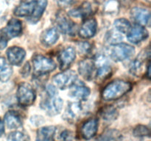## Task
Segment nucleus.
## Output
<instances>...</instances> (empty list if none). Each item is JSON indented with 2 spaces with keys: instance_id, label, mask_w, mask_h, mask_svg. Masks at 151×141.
Wrapping results in <instances>:
<instances>
[{
  "instance_id": "obj_35",
  "label": "nucleus",
  "mask_w": 151,
  "mask_h": 141,
  "mask_svg": "<svg viewBox=\"0 0 151 141\" xmlns=\"http://www.w3.org/2000/svg\"><path fill=\"white\" fill-rule=\"evenodd\" d=\"M78 48H79V51L81 52V54H87L89 51L90 45L88 43H82L78 46Z\"/></svg>"
},
{
  "instance_id": "obj_18",
  "label": "nucleus",
  "mask_w": 151,
  "mask_h": 141,
  "mask_svg": "<svg viewBox=\"0 0 151 141\" xmlns=\"http://www.w3.org/2000/svg\"><path fill=\"white\" fill-rule=\"evenodd\" d=\"M94 12L93 5L88 1H85L77 8L71 10L69 15L75 18H86L91 16Z\"/></svg>"
},
{
  "instance_id": "obj_23",
  "label": "nucleus",
  "mask_w": 151,
  "mask_h": 141,
  "mask_svg": "<svg viewBox=\"0 0 151 141\" xmlns=\"http://www.w3.org/2000/svg\"><path fill=\"white\" fill-rule=\"evenodd\" d=\"M122 135L116 129H108L94 141H121Z\"/></svg>"
},
{
  "instance_id": "obj_30",
  "label": "nucleus",
  "mask_w": 151,
  "mask_h": 141,
  "mask_svg": "<svg viewBox=\"0 0 151 141\" xmlns=\"http://www.w3.org/2000/svg\"><path fill=\"white\" fill-rule=\"evenodd\" d=\"M7 141H27V136L23 132L15 131L9 134Z\"/></svg>"
},
{
  "instance_id": "obj_40",
  "label": "nucleus",
  "mask_w": 151,
  "mask_h": 141,
  "mask_svg": "<svg viewBox=\"0 0 151 141\" xmlns=\"http://www.w3.org/2000/svg\"><path fill=\"white\" fill-rule=\"evenodd\" d=\"M150 64L148 65V67H147V76L150 78Z\"/></svg>"
},
{
  "instance_id": "obj_36",
  "label": "nucleus",
  "mask_w": 151,
  "mask_h": 141,
  "mask_svg": "<svg viewBox=\"0 0 151 141\" xmlns=\"http://www.w3.org/2000/svg\"><path fill=\"white\" fill-rule=\"evenodd\" d=\"M47 93L48 94L49 97H54L56 96V95L58 93V91L56 90L55 87L52 85H50L47 88Z\"/></svg>"
},
{
  "instance_id": "obj_8",
  "label": "nucleus",
  "mask_w": 151,
  "mask_h": 141,
  "mask_svg": "<svg viewBox=\"0 0 151 141\" xmlns=\"http://www.w3.org/2000/svg\"><path fill=\"white\" fill-rule=\"evenodd\" d=\"M76 57V52L73 47H66L59 54L58 61L60 68L62 70H66L69 68Z\"/></svg>"
},
{
  "instance_id": "obj_12",
  "label": "nucleus",
  "mask_w": 151,
  "mask_h": 141,
  "mask_svg": "<svg viewBox=\"0 0 151 141\" xmlns=\"http://www.w3.org/2000/svg\"><path fill=\"white\" fill-rule=\"evenodd\" d=\"M131 17L137 24L140 26L148 25L150 20V13L149 10L142 7H134L131 10Z\"/></svg>"
},
{
  "instance_id": "obj_37",
  "label": "nucleus",
  "mask_w": 151,
  "mask_h": 141,
  "mask_svg": "<svg viewBox=\"0 0 151 141\" xmlns=\"http://www.w3.org/2000/svg\"><path fill=\"white\" fill-rule=\"evenodd\" d=\"M75 0H58V2L62 6H68L73 3Z\"/></svg>"
},
{
  "instance_id": "obj_34",
  "label": "nucleus",
  "mask_w": 151,
  "mask_h": 141,
  "mask_svg": "<svg viewBox=\"0 0 151 141\" xmlns=\"http://www.w3.org/2000/svg\"><path fill=\"white\" fill-rule=\"evenodd\" d=\"M142 68V61L140 60H135L131 63L130 66V71L134 75L139 74Z\"/></svg>"
},
{
  "instance_id": "obj_27",
  "label": "nucleus",
  "mask_w": 151,
  "mask_h": 141,
  "mask_svg": "<svg viewBox=\"0 0 151 141\" xmlns=\"http://www.w3.org/2000/svg\"><path fill=\"white\" fill-rule=\"evenodd\" d=\"M101 116L103 120L106 121H112L116 119L118 116V112L115 107L112 106H108L103 109L101 112Z\"/></svg>"
},
{
  "instance_id": "obj_11",
  "label": "nucleus",
  "mask_w": 151,
  "mask_h": 141,
  "mask_svg": "<svg viewBox=\"0 0 151 141\" xmlns=\"http://www.w3.org/2000/svg\"><path fill=\"white\" fill-rule=\"evenodd\" d=\"M97 24L94 19H86L81 25L79 29V35L84 39L91 38L95 35L97 32Z\"/></svg>"
},
{
  "instance_id": "obj_33",
  "label": "nucleus",
  "mask_w": 151,
  "mask_h": 141,
  "mask_svg": "<svg viewBox=\"0 0 151 141\" xmlns=\"http://www.w3.org/2000/svg\"><path fill=\"white\" fill-rule=\"evenodd\" d=\"M60 141H76L75 135L73 132L65 129L59 135Z\"/></svg>"
},
{
  "instance_id": "obj_19",
  "label": "nucleus",
  "mask_w": 151,
  "mask_h": 141,
  "mask_svg": "<svg viewBox=\"0 0 151 141\" xmlns=\"http://www.w3.org/2000/svg\"><path fill=\"white\" fill-rule=\"evenodd\" d=\"M59 38V34L55 28H50L46 29L41 35V42L44 46H51L57 42Z\"/></svg>"
},
{
  "instance_id": "obj_5",
  "label": "nucleus",
  "mask_w": 151,
  "mask_h": 141,
  "mask_svg": "<svg viewBox=\"0 0 151 141\" xmlns=\"http://www.w3.org/2000/svg\"><path fill=\"white\" fill-rule=\"evenodd\" d=\"M78 76L73 70H64L58 73L53 78V82L60 89H66L73 86L75 84Z\"/></svg>"
},
{
  "instance_id": "obj_17",
  "label": "nucleus",
  "mask_w": 151,
  "mask_h": 141,
  "mask_svg": "<svg viewBox=\"0 0 151 141\" xmlns=\"http://www.w3.org/2000/svg\"><path fill=\"white\" fill-rule=\"evenodd\" d=\"M82 105L79 102L71 103L68 105L64 117L68 121L74 122L78 120L83 113Z\"/></svg>"
},
{
  "instance_id": "obj_39",
  "label": "nucleus",
  "mask_w": 151,
  "mask_h": 141,
  "mask_svg": "<svg viewBox=\"0 0 151 141\" xmlns=\"http://www.w3.org/2000/svg\"><path fill=\"white\" fill-rule=\"evenodd\" d=\"M4 133V122L2 121L1 118H0V137L2 136L3 134Z\"/></svg>"
},
{
  "instance_id": "obj_20",
  "label": "nucleus",
  "mask_w": 151,
  "mask_h": 141,
  "mask_svg": "<svg viewBox=\"0 0 151 141\" xmlns=\"http://www.w3.org/2000/svg\"><path fill=\"white\" fill-rule=\"evenodd\" d=\"M56 132V127L54 126H44L37 132L35 141H53Z\"/></svg>"
},
{
  "instance_id": "obj_15",
  "label": "nucleus",
  "mask_w": 151,
  "mask_h": 141,
  "mask_svg": "<svg viewBox=\"0 0 151 141\" xmlns=\"http://www.w3.org/2000/svg\"><path fill=\"white\" fill-rule=\"evenodd\" d=\"M98 129V120L91 118L86 121L81 127V136L85 140H90L97 134Z\"/></svg>"
},
{
  "instance_id": "obj_10",
  "label": "nucleus",
  "mask_w": 151,
  "mask_h": 141,
  "mask_svg": "<svg viewBox=\"0 0 151 141\" xmlns=\"http://www.w3.org/2000/svg\"><path fill=\"white\" fill-rule=\"evenodd\" d=\"M148 37V32L144 28V26L136 24L132 27L131 26L129 32L127 33V38L130 42L133 43H138L144 41Z\"/></svg>"
},
{
  "instance_id": "obj_9",
  "label": "nucleus",
  "mask_w": 151,
  "mask_h": 141,
  "mask_svg": "<svg viewBox=\"0 0 151 141\" xmlns=\"http://www.w3.org/2000/svg\"><path fill=\"white\" fill-rule=\"evenodd\" d=\"M22 22L16 19H12L7 26L3 29L2 38L5 39H10V38H16L22 34Z\"/></svg>"
},
{
  "instance_id": "obj_4",
  "label": "nucleus",
  "mask_w": 151,
  "mask_h": 141,
  "mask_svg": "<svg viewBox=\"0 0 151 141\" xmlns=\"http://www.w3.org/2000/svg\"><path fill=\"white\" fill-rule=\"evenodd\" d=\"M32 65L34 71L38 75L50 73L56 68L55 63L52 59L43 55H35L32 58Z\"/></svg>"
},
{
  "instance_id": "obj_25",
  "label": "nucleus",
  "mask_w": 151,
  "mask_h": 141,
  "mask_svg": "<svg viewBox=\"0 0 151 141\" xmlns=\"http://www.w3.org/2000/svg\"><path fill=\"white\" fill-rule=\"evenodd\" d=\"M90 94V89L84 85H78L75 87L70 91V95L72 98L79 100L86 99Z\"/></svg>"
},
{
  "instance_id": "obj_16",
  "label": "nucleus",
  "mask_w": 151,
  "mask_h": 141,
  "mask_svg": "<svg viewBox=\"0 0 151 141\" xmlns=\"http://www.w3.org/2000/svg\"><path fill=\"white\" fill-rule=\"evenodd\" d=\"M94 68H95L94 62L90 59H86L79 63L78 70L83 78L86 80H90L93 76Z\"/></svg>"
},
{
  "instance_id": "obj_24",
  "label": "nucleus",
  "mask_w": 151,
  "mask_h": 141,
  "mask_svg": "<svg viewBox=\"0 0 151 141\" xmlns=\"http://www.w3.org/2000/svg\"><path fill=\"white\" fill-rule=\"evenodd\" d=\"M13 69L8 66L5 59L0 56V81L2 82H7L11 76Z\"/></svg>"
},
{
  "instance_id": "obj_2",
  "label": "nucleus",
  "mask_w": 151,
  "mask_h": 141,
  "mask_svg": "<svg viewBox=\"0 0 151 141\" xmlns=\"http://www.w3.org/2000/svg\"><path fill=\"white\" fill-rule=\"evenodd\" d=\"M16 97L20 105L28 107L35 102L36 93L35 90L29 83L23 82L20 84L18 88Z\"/></svg>"
},
{
  "instance_id": "obj_13",
  "label": "nucleus",
  "mask_w": 151,
  "mask_h": 141,
  "mask_svg": "<svg viewBox=\"0 0 151 141\" xmlns=\"http://www.w3.org/2000/svg\"><path fill=\"white\" fill-rule=\"evenodd\" d=\"M37 0L24 1L15 9L14 15L18 17H30L35 10Z\"/></svg>"
},
{
  "instance_id": "obj_31",
  "label": "nucleus",
  "mask_w": 151,
  "mask_h": 141,
  "mask_svg": "<svg viewBox=\"0 0 151 141\" xmlns=\"http://www.w3.org/2000/svg\"><path fill=\"white\" fill-rule=\"evenodd\" d=\"M119 4L116 0H109L106 2L104 5V9L106 13H115L118 11Z\"/></svg>"
},
{
  "instance_id": "obj_26",
  "label": "nucleus",
  "mask_w": 151,
  "mask_h": 141,
  "mask_svg": "<svg viewBox=\"0 0 151 141\" xmlns=\"http://www.w3.org/2000/svg\"><path fill=\"white\" fill-rule=\"evenodd\" d=\"M111 68L107 65H103V66L98 69L96 75V81L97 83H102L103 81L106 80L108 78L110 77L111 74Z\"/></svg>"
},
{
  "instance_id": "obj_6",
  "label": "nucleus",
  "mask_w": 151,
  "mask_h": 141,
  "mask_svg": "<svg viewBox=\"0 0 151 141\" xmlns=\"http://www.w3.org/2000/svg\"><path fill=\"white\" fill-rule=\"evenodd\" d=\"M63 100L58 96L49 97L41 104V107L50 116H55L60 113L63 107Z\"/></svg>"
},
{
  "instance_id": "obj_21",
  "label": "nucleus",
  "mask_w": 151,
  "mask_h": 141,
  "mask_svg": "<svg viewBox=\"0 0 151 141\" xmlns=\"http://www.w3.org/2000/svg\"><path fill=\"white\" fill-rule=\"evenodd\" d=\"M4 123L7 128L16 129L20 127L22 124V119L17 113L14 111H8L4 115Z\"/></svg>"
},
{
  "instance_id": "obj_38",
  "label": "nucleus",
  "mask_w": 151,
  "mask_h": 141,
  "mask_svg": "<svg viewBox=\"0 0 151 141\" xmlns=\"http://www.w3.org/2000/svg\"><path fill=\"white\" fill-rule=\"evenodd\" d=\"M7 40L4 38H1L0 39V49H3L7 46Z\"/></svg>"
},
{
  "instance_id": "obj_32",
  "label": "nucleus",
  "mask_w": 151,
  "mask_h": 141,
  "mask_svg": "<svg viewBox=\"0 0 151 141\" xmlns=\"http://www.w3.org/2000/svg\"><path fill=\"white\" fill-rule=\"evenodd\" d=\"M106 38H107V41L109 43L115 45L120 41H122V36H121L120 34L115 32V31H111L107 35Z\"/></svg>"
},
{
  "instance_id": "obj_3",
  "label": "nucleus",
  "mask_w": 151,
  "mask_h": 141,
  "mask_svg": "<svg viewBox=\"0 0 151 141\" xmlns=\"http://www.w3.org/2000/svg\"><path fill=\"white\" fill-rule=\"evenodd\" d=\"M135 49L132 46L126 43H118L110 47L109 54L114 61H122L131 57Z\"/></svg>"
},
{
  "instance_id": "obj_7",
  "label": "nucleus",
  "mask_w": 151,
  "mask_h": 141,
  "mask_svg": "<svg viewBox=\"0 0 151 141\" xmlns=\"http://www.w3.org/2000/svg\"><path fill=\"white\" fill-rule=\"evenodd\" d=\"M56 23H57L58 28L63 33L69 35H73L75 34V23L63 13H58L56 17Z\"/></svg>"
},
{
  "instance_id": "obj_28",
  "label": "nucleus",
  "mask_w": 151,
  "mask_h": 141,
  "mask_svg": "<svg viewBox=\"0 0 151 141\" xmlns=\"http://www.w3.org/2000/svg\"><path fill=\"white\" fill-rule=\"evenodd\" d=\"M114 27L116 28V30L122 33H128L131 28V23L129 21L125 19H116L114 21Z\"/></svg>"
},
{
  "instance_id": "obj_14",
  "label": "nucleus",
  "mask_w": 151,
  "mask_h": 141,
  "mask_svg": "<svg viewBox=\"0 0 151 141\" xmlns=\"http://www.w3.org/2000/svg\"><path fill=\"white\" fill-rule=\"evenodd\" d=\"M7 56L10 64L13 66H20L24 60L26 52L22 48L13 46L8 48L7 51Z\"/></svg>"
},
{
  "instance_id": "obj_22",
  "label": "nucleus",
  "mask_w": 151,
  "mask_h": 141,
  "mask_svg": "<svg viewBox=\"0 0 151 141\" xmlns=\"http://www.w3.org/2000/svg\"><path fill=\"white\" fill-rule=\"evenodd\" d=\"M47 5V0H37L36 5L33 13L29 17V21L31 23H36L42 16Z\"/></svg>"
},
{
  "instance_id": "obj_29",
  "label": "nucleus",
  "mask_w": 151,
  "mask_h": 141,
  "mask_svg": "<svg viewBox=\"0 0 151 141\" xmlns=\"http://www.w3.org/2000/svg\"><path fill=\"white\" fill-rule=\"evenodd\" d=\"M133 134L137 137H149L150 135V129L145 126L139 125L137 127L134 128L133 131Z\"/></svg>"
},
{
  "instance_id": "obj_1",
  "label": "nucleus",
  "mask_w": 151,
  "mask_h": 141,
  "mask_svg": "<svg viewBox=\"0 0 151 141\" xmlns=\"http://www.w3.org/2000/svg\"><path fill=\"white\" fill-rule=\"evenodd\" d=\"M132 88L130 82L120 79H116L109 83L103 91V98L106 101H113L121 98L129 92Z\"/></svg>"
}]
</instances>
